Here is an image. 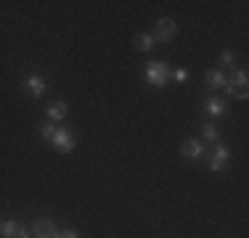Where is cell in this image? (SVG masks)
Instances as JSON below:
<instances>
[{
	"label": "cell",
	"instance_id": "cell-16",
	"mask_svg": "<svg viewBox=\"0 0 249 238\" xmlns=\"http://www.w3.org/2000/svg\"><path fill=\"white\" fill-rule=\"evenodd\" d=\"M220 64H223V67H233V64H236V56H233L231 51H223V56H220Z\"/></svg>",
	"mask_w": 249,
	"mask_h": 238
},
{
	"label": "cell",
	"instance_id": "cell-9",
	"mask_svg": "<svg viewBox=\"0 0 249 238\" xmlns=\"http://www.w3.org/2000/svg\"><path fill=\"white\" fill-rule=\"evenodd\" d=\"M204 111L210 117H225V101H220V98H215V95H210V98L204 101Z\"/></svg>",
	"mask_w": 249,
	"mask_h": 238
},
{
	"label": "cell",
	"instance_id": "cell-11",
	"mask_svg": "<svg viewBox=\"0 0 249 238\" xmlns=\"http://www.w3.org/2000/svg\"><path fill=\"white\" fill-rule=\"evenodd\" d=\"M204 80H207V85L212 87V90H220V87L225 85V74H223V69H210L204 74Z\"/></svg>",
	"mask_w": 249,
	"mask_h": 238
},
{
	"label": "cell",
	"instance_id": "cell-17",
	"mask_svg": "<svg viewBox=\"0 0 249 238\" xmlns=\"http://www.w3.org/2000/svg\"><path fill=\"white\" fill-rule=\"evenodd\" d=\"M56 238H80V233L69 228V230H58V236H56Z\"/></svg>",
	"mask_w": 249,
	"mask_h": 238
},
{
	"label": "cell",
	"instance_id": "cell-2",
	"mask_svg": "<svg viewBox=\"0 0 249 238\" xmlns=\"http://www.w3.org/2000/svg\"><path fill=\"white\" fill-rule=\"evenodd\" d=\"M51 143H53V146H56L61 153H69V151H74V146H77V140H74V133H72V130H64V127H56V133H53Z\"/></svg>",
	"mask_w": 249,
	"mask_h": 238
},
{
	"label": "cell",
	"instance_id": "cell-14",
	"mask_svg": "<svg viewBox=\"0 0 249 238\" xmlns=\"http://www.w3.org/2000/svg\"><path fill=\"white\" fill-rule=\"evenodd\" d=\"M217 138H220V133H217L215 124H204V140L207 143H215Z\"/></svg>",
	"mask_w": 249,
	"mask_h": 238
},
{
	"label": "cell",
	"instance_id": "cell-18",
	"mask_svg": "<svg viewBox=\"0 0 249 238\" xmlns=\"http://www.w3.org/2000/svg\"><path fill=\"white\" fill-rule=\"evenodd\" d=\"M173 77H175L178 82H186V80H188V71H186V69H175Z\"/></svg>",
	"mask_w": 249,
	"mask_h": 238
},
{
	"label": "cell",
	"instance_id": "cell-1",
	"mask_svg": "<svg viewBox=\"0 0 249 238\" xmlns=\"http://www.w3.org/2000/svg\"><path fill=\"white\" fill-rule=\"evenodd\" d=\"M143 69H146V71H143L146 82H149V85H154V87H164V85L170 82V77H173V69H170L164 61H149Z\"/></svg>",
	"mask_w": 249,
	"mask_h": 238
},
{
	"label": "cell",
	"instance_id": "cell-10",
	"mask_svg": "<svg viewBox=\"0 0 249 238\" xmlns=\"http://www.w3.org/2000/svg\"><path fill=\"white\" fill-rule=\"evenodd\" d=\"M69 114V106L64 101H56V103L48 106V119L51 122H64V117Z\"/></svg>",
	"mask_w": 249,
	"mask_h": 238
},
{
	"label": "cell",
	"instance_id": "cell-8",
	"mask_svg": "<svg viewBox=\"0 0 249 238\" xmlns=\"http://www.w3.org/2000/svg\"><path fill=\"white\" fill-rule=\"evenodd\" d=\"M24 90L32 95V98H43V95H45V80H43V77H37V74H29L24 80Z\"/></svg>",
	"mask_w": 249,
	"mask_h": 238
},
{
	"label": "cell",
	"instance_id": "cell-6",
	"mask_svg": "<svg viewBox=\"0 0 249 238\" xmlns=\"http://www.w3.org/2000/svg\"><path fill=\"white\" fill-rule=\"evenodd\" d=\"M32 236L35 238H56L58 230L53 225V220H35L32 222Z\"/></svg>",
	"mask_w": 249,
	"mask_h": 238
},
{
	"label": "cell",
	"instance_id": "cell-12",
	"mask_svg": "<svg viewBox=\"0 0 249 238\" xmlns=\"http://www.w3.org/2000/svg\"><path fill=\"white\" fill-rule=\"evenodd\" d=\"M135 48H138V51H151V48H154V37H151V34L149 32H143V34H138V37H135Z\"/></svg>",
	"mask_w": 249,
	"mask_h": 238
},
{
	"label": "cell",
	"instance_id": "cell-13",
	"mask_svg": "<svg viewBox=\"0 0 249 238\" xmlns=\"http://www.w3.org/2000/svg\"><path fill=\"white\" fill-rule=\"evenodd\" d=\"M228 82L236 87V90H247V71H244V69H239V71L233 74V80H228Z\"/></svg>",
	"mask_w": 249,
	"mask_h": 238
},
{
	"label": "cell",
	"instance_id": "cell-15",
	"mask_svg": "<svg viewBox=\"0 0 249 238\" xmlns=\"http://www.w3.org/2000/svg\"><path fill=\"white\" fill-rule=\"evenodd\" d=\"M53 133H56V124H51V122L40 127V135H43L45 140H51V138H53Z\"/></svg>",
	"mask_w": 249,
	"mask_h": 238
},
{
	"label": "cell",
	"instance_id": "cell-5",
	"mask_svg": "<svg viewBox=\"0 0 249 238\" xmlns=\"http://www.w3.org/2000/svg\"><path fill=\"white\" fill-rule=\"evenodd\" d=\"M0 238H29V233L21 222L5 220V222H0Z\"/></svg>",
	"mask_w": 249,
	"mask_h": 238
},
{
	"label": "cell",
	"instance_id": "cell-3",
	"mask_svg": "<svg viewBox=\"0 0 249 238\" xmlns=\"http://www.w3.org/2000/svg\"><path fill=\"white\" fill-rule=\"evenodd\" d=\"M228 159H231V151H228V146H223V143H217L215 148H212V153H210V159H207V164H210V170L212 172H220L225 164H228Z\"/></svg>",
	"mask_w": 249,
	"mask_h": 238
},
{
	"label": "cell",
	"instance_id": "cell-4",
	"mask_svg": "<svg viewBox=\"0 0 249 238\" xmlns=\"http://www.w3.org/2000/svg\"><path fill=\"white\" fill-rule=\"evenodd\" d=\"M175 32H178V27H175V21L173 19H162L154 27V43H170V40L175 37Z\"/></svg>",
	"mask_w": 249,
	"mask_h": 238
},
{
	"label": "cell",
	"instance_id": "cell-7",
	"mask_svg": "<svg viewBox=\"0 0 249 238\" xmlns=\"http://www.w3.org/2000/svg\"><path fill=\"white\" fill-rule=\"evenodd\" d=\"M180 153L186 159H201L204 156V146H201V140H196V138H188V140H183V146H180Z\"/></svg>",
	"mask_w": 249,
	"mask_h": 238
}]
</instances>
